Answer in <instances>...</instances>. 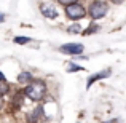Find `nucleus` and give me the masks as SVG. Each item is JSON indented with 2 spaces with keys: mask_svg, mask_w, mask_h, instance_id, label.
Returning <instances> with one entry per match:
<instances>
[{
  "mask_svg": "<svg viewBox=\"0 0 126 123\" xmlns=\"http://www.w3.org/2000/svg\"><path fill=\"white\" fill-rule=\"evenodd\" d=\"M24 94L32 101H40L46 94V83L43 80H34L24 88Z\"/></svg>",
  "mask_w": 126,
  "mask_h": 123,
  "instance_id": "obj_1",
  "label": "nucleus"
},
{
  "mask_svg": "<svg viewBox=\"0 0 126 123\" xmlns=\"http://www.w3.org/2000/svg\"><path fill=\"white\" fill-rule=\"evenodd\" d=\"M109 11V5L105 2H102V0H94V2H91V5H89L88 8V15L91 19H101L104 18L105 15H107Z\"/></svg>",
  "mask_w": 126,
  "mask_h": 123,
  "instance_id": "obj_2",
  "label": "nucleus"
},
{
  "mask_svg": "<svg viewBox=\"0 0 126 123\" xmlns=\"http://www.w3.org/2000/svg\"><path fill=\"white\" fill-rule=\"evenodd\" d=\"M64 11H65V16L72 21H77V19H81L86 16V8L80 3H72L69 6H64Z\"/></svg>",
  "mask_w": 126,
  "mask_h": 123,
  "instance_id": "obj_3",
  "label": "nucleus"
},
{
  "mask_svg": "<svg viewBox=\"0 0 126 123\" xmlns=\"http://www.w3.org/2000/svg\"><path fill=\"white\" fill-rule=\"evenodd\" d=\"M83 50H85V46L80 45V43H67V45L59 46V51L65 53V54H81Z\"/></svg>",
  "mask_w": 126,
  "mask_h": 123,
  "instance_id": "obj_4",
  "label": "nucleus"
},
{
  "mask_svg": "<svg viewBox=\"0 0 126 123\" xmlns=\"http://www.w3.org/2000/svg\"><path fill=\"white\" fill-rule=\"evenodd\" d=\"M40 11H42V15L45 16V18H48V19H56L58 18V10H56L53 5H49V3H42Z\"/></svg>",
  "mask_w": 126,
  "mask_h": 123,
  "instance_id": "obj_5",
  "label": "nucleus"
},
{
  "mask_svg": "<svg viewBox=\"0 0 126 123\" xmlns=\"http://www.w3.org/2000/svg\"><path fill=\"white\" fill-rule=\"evenodd\" d=\"M110 69H107V70H102V72H97V74H94V75H91V77L88 78V83H86V88H91V85L93 83H96L97 80H102V78H107V77H110Z\"/></svg>",
  "mask_w": 126,
  "mask_h": 123,
  "instance_id": "obj_6",
  "label": "nucleus"
},
{
  "mask_svg": "<svg viewBox=\"0 0 126 123\" xmlns=\"http://www.w3.org/2000/svg\"><path fill=\"white\" fill-rule=\"evenodd\" d=\"M45 117V110H43V105H38V107L34 109V112L32 114H29V120H31V123H37L40 122V118Z\"/></svg>",
  "mask_w": 126,
  "mask_h": 123,
  "instance_id": "obj_7",
  "label": "nucleus"
},
{
  "mask_svg": "<svg viewBox=\"0 0 126 123\" xmlns=\"http://www.w3.org/2000/svg\"><path fill=\"white\" fill-rule=\"evenodd\" d=\"M34 82V78H32V74L27 70H22L21 74L18 75V83H21V85H27V83H32Z\"/></svg>",
  "mask_w": 126,
  "mask_h": 123,
  "instance_id": "obj_8",
  "label": "nucleus"
},
{
  "mask_svg": "<svg viewBox=\"0 0 126 123\" xmlns=\"http://www.w3.org/2000/svg\"><path fill=\"white\" fill-rule=\"evenodd\" d=\"M97 31H101V26L99 24H96V22H93L91 26H89L88 29H86V31L83 32V35H91V34H96V32Z\"/></svg>",
  "mask_w": 126,
  "mask_h": 123,
  "instance_id": "obj_9",
  "label": "nucleus"
},
{
  "mask_svg": "<svg viewBox=\"0 0 126 123\" xmlns=\"http://www.w3.org/2000/svg\"><path fill=\"white\" fill-rule=\"evenodd\" d=\"M67 32H69V34H80V32H81V26L80 24H72V26H69V27H67Z\"/></svg>",
  "mask_w": 126,
  "mask_h": 123,
  "instance_id": "obj_10",
  "label": "nucleus"
},
{
  "mask_svg": "<svg viewBox=\"0 0 126 123\" xmlns=\"http://www.w3.org/2000/svg\"><path fill=\"white\" fill-rule=\"evenodd\" d=\"M80 70H85L81 66H77V64H74V62H70V64H69L67 72H80Z\"/></svg>",
  "mask_w": 126,
  "mask_h": 123,
  "instance_id": "obj_11",
  "label": "nucleus"
},
{
  "mask_svg": "<svg viewBox=\"0 0 126 123\" xmlns=\"http://www.w3.org/2000/svg\"><path fill=\"white\" fill-rule=\"evenodd\" d=\"M29 42H31L29 37H15V43H18V45H24V43H29Z\"/></svg>",
  "mask_w": 126,
  "mask_h": 123,
  "instance_id": "obj_12",
  "label": "nucleus"
},
{
  "mask_svg": "<svg viewBox=\"0 0 126 123\" xmlns=\"http://www.w3.org/2000/svg\"><path fill=\"white\" fill-rule=\"evenodd\" d=\"M8 91H10L8 83H6V82H5V83H0V94H2V96H5Z\"/></svg>",
  "mask_w": 126,
  "mask_h": 123,
  "instance_id": "obj_13",
  "label": "nucleus"
},
{
  "mask_svg": "<svg viewBox=\"0 0 126 123\" xmlns=\"http://www.w3.org/2000/svg\"><path fill=\"white\" fill-rule=\"evenodd\" d=\"M58 2L64 6H69V5H72V3H77V0H58Z\"/></svg>",
  "mask_w": 126,
  "mask_h": 123,
  "instance_id": "obj_14",
  "label": "nucleus"
},
{
  "mask_svg": "<svg viewBox=\"0 0 126 123\" xmlns=\"http://www.w3.org/2000/svg\"><path fill=\"white\" fill-rule=\"evenodd\" d=\"M2 107H3V96L0 94V110H2Z\"/></svg>",
  "mask_w": 126,
  "mask_h": 123,
  "instance_id": "obj_15",
  "label": "nucleus"
},
{
  "mask_svg": "<svg viewBox=\"0 0 126 123\" xmlns=\"http://www.w3.org/2000/svg\"><path fill=\"white\" fill-rule=\"evenodd\" d=\"M5 21V15H3V13H0V22H3Z\"/></svg>",
  "mask_w": 126,
  "mask_h": 123,
  "instance_id": "obj_16",
  "label": "nucleus"
},
{
  "mask_svg": "<svg viewBox=\"0 0 126 123\" xmlns=\"http://www.w3.org/2000/svg\"><path fill=\"white\" fill-rule=\"evenodd\" d=\"M113 3H123V0H112Z\"/></svg>",
  "mask_w": 126,
  "mask_h": 123,
  "instance_id": "obj_17",
  "label": "nucleus"
},
{
  "mask_svg": "<svg viewBox=\"0 0 126 123\" xmlns=\"http://www.w3.org/2000/svg\"><path fill=\"white\" fill-rule=\"evenodd\" d=\"M118 120H109V122H105V123H117Z\"/></svg>",
  "mask_w": 126,
  "mask_h": 123,
  "instance_id": "obj_18",
  "label": "nucleus"
}]
</instances>
